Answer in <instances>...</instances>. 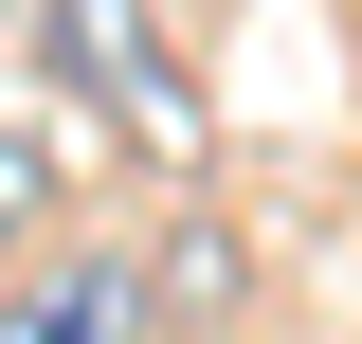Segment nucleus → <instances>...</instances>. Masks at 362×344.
Here are the masks:
<instances>
[{"mask_svg":"<svg viewBox=\"0 0 362 344\" xmlns=\"http://www.w3.org/2000/svg\"><path fill=\"white\" fill-rule=\"evenodd\" d=\"M199 308H235V217H181L163 290H145V326H199Z\"/></svg>","mask_w":362,"mask_h":344,"instance_id":"obj_3","label":"nucleus"},{"mask_svg":"<svg viewBox=\"0 0 362 344\" xmlns=\"http://www.w3.org/2000/svg\"><path fill=\"white\" fill-rule=\"evenodd\" d=\"M0 344H163L145 326V254L127 236H37L0 272Z\"/></svg>","mask_w":362,"mask_h":344,"instance_id":"obj_1","label":"nucleus"},{"mask_svg":"<svg viewBox=\"0 0 362 344\" xmlns=\"http://www.w3.org/2000/svg\"><path fill=\"white\" fill-rule=\"evenodd\" d=\"M37 236H54V145L18 127V109H0V272L37 254Z\"/></svg>","mask_w":362,"mask_h":344,"instance_id":"obj_4","label":"nucleus"},{"mask_svg":"<svg viewBox=\"0 0 362 344\" xmlns=\"http://www.w3.org/2000/svg\"><path fill=\"white\" fill-rule=\"evenodd\" d=\"M54 73H90L145 145H181V73L145 55V18H127V0H54Z\"/></svg>","mask_w":362,"mask_h":344,"instance_id":"obj_2","label":"nucleus"}]
</instances>
